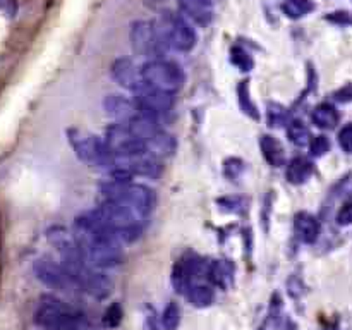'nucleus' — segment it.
<instances>
[{"label":"nucleus","mask_w":352,"mask_h":330,"mask_svg":"<svg viewBox=\"0 0 352 330\" xmlns=\"http://www.w3.org/2000/svg\"><path fill=\"white\" fill-rule=\"evenodd\" d=\"M279 330H297V327H296V323L292 322V320L286 318V320H284L282 325H279Z\"/></svg>","instance_id":"obj_33"},{"label":"nucleus","mask_w":352,"mask_h":330,"mask_svg":"<svg viewBox=\"0 0 352 330\" xmlns=\"http://www.w3.org/2000/svg\"><path fill=\"white\" fill-rule=\"evenodd\" d=\"M136 98L134 100L140 105L141 112L148 115H157L167 114L172 107H174V95L165 93V91L157 90L153 86H148L147 83L140 88L138 91H134Z\"/></svg>","instance_id":"obj_8"},{"label":"nucleus","mask_w":352,"mask_h":330,"mask_svg":"<svg viewBox=\"0 0 352 330\" xmlns=\"http://www.w3.org/2000/svg\"><path fill=\"white\" fill-rule=\"evenodd\" d=\"M260 148H262V153L266 162L273 165V167H282L284 163H286V153H284L282 143L277 138H273V136H262Z\"/></svg>","instance_id":"obj_15"},{"label":"nucleus","mask_w":352,"mask_h":330,"mask_svg":"<svg viewBox=\"0 0 352 330\" xmlns=\"http://www.w3.org/2000/svg\"><path fill=\"white\" fill-rule=\"evenodd\" d=\"M103 108L114 121L119 124H127L136 115L141 114V108L136 100L123 97V95H108L103 100Z\"/></svg>","instance_id":"obj_10"},{"label":"nucleus","mask_w":352,"mask_h":330,"mask_svg":"<svg viewBox=\"0 0 352 330\" xmlns=\"http://www.w3.org/2000/svg\"><path fill=\"white\" fill-rule=\"evenodd\" d=\"M311 121L320 129H334L340 121L337 108L330 104H320L311 112Z\"/></svg>","instance_id":"obj_17"},{"label":"nucleus","mask_w":352,"mask_h":330,"mask_svg":"<svg viewBox=\"0 0 352 330\" xmlns=\"http://www.w3.org/2000/svg\"><path fill=\"white\" fill-rule=\"evenodd\" d=\"M328 19L337 23V25H352V18L347 14V12H334Z\"/></svg>","instance_id":"obj_32"},{"label":"nucleus","mask_w":352,"mask_h":330,"mask_svg":"<svg viewBox=\"0 0 352 330\" xmlns=\"http://www.w3.org/2000/svg\"><path fill=\"white\" fill-rule=\"evenodd\" d=\"M287 136H289L290 141L297 146L310 145L311 141L307 126L304 124L303 121H297V119H294V121H290L289 124H287Z\"/></svg>","instance_id":"obj_21"},{"label":"nucleus","mask_w":352,"mask_h":330,"mask_svg":"<svg viewBox=\"0 0 352 330\" xmlns=\"http://www.w3.org/2000/svg\"><path fill=\"white\" fill-rule=\"evenodd\" d=\"M230 60H232V64H236L241 71H249L253 67V59L249 57V54L246 52L244 49H241V47H234V49L230 50Z\"/></svg>","instance_id":"obj_24"},{"label":"nucleus","mask_w":352,"mask_h":330,"mask_svg":"<svg viewBox=\"0 0 352 330\" xmlns=\"http://www.w3.org/2000/svg\"><path fill=\"white\" fill-rule=\"evenodd\" d=\"M338 145L345 153H352V122L338 131Z\"/></svg>","instance_id":"obj_27"},{"label":"nucleus","mask_w":352,"mask_h":330,"mask_svg":"<svg viewBox=\"0 0 352 330\" xmlns=\"http://www.w3.org/2000/svg\"><path fill=\"white\" fill-rule=\"evenodd\" d=\"M242 162L238 158H232L225 163V174L229 176L230 179H236L242 172Z\"/></svg>","instance_id":"obj_30"},{"label":"nucleus","mask_w":352,"mask_h":330,"mask_svg":"<svg viewBox=\"0 0 352 330\" xmlns=\"http://www.w3.org/2000/svg\"><path fill=\"white\" fill-rule=\"evenodd\" d=\"M182 12L201 26H208L213 18V0H177Z\"/></svg>","instance_id":"obj_12"},{"label":"nucleus","mask_w":352,"mask_h":330,"mask_svg":"<svg viewBox=\"0 0 352 330\" xmlns=\"http://www.w3.org/2000/svg\"><path fill=\"white\" fill-rule=\"evenodd\" d=\"M206 275H208L210 281L215 285L227 289L229 287L230 281H232V274H230V267L223 261H212L206 268Z\"/></svg>","instance_id":"obj_19"},{"label":"nucleus","mask_w":352,"mask_h":330,"mask_svg":"<svg viewBox=\"0 0 352 330\" xmlns=\"http://www.w3.org/2000/svg\"><path fill=\"white\" fill-rule=\"evenodd\" d=\"M35 275L42 284L53 291L64 292V294H74L77 291V284L73 275L67 272L62 263L50 260V258H40L35 263Z\"/></svg>","instance_id":"obj_6"},{"label":"nucleus","mask_w":352,"mask_h":330,"mask_svg":"<svg viewBox=\"0 0 352 330\" xmlns=\"http://www.w3.org/2000/svg\"><path fill=\"white\" fill-rule=\"evenodd\" d=\"M144 146H147V153L150 156H155V158H167V156L174 155V152L177 150V141H175L174 136L168 134L164 129H160L153 138L144 143Z\"/></svg>","instance_id":"obj_13"},{"label":"nucleus","mask_w":352,"mask_h":330,"mask_svg":"<svg viewBox=\"0 0 352 330\" xmlns=\"http://www.w3.org/2000/svg\"><path fill=\"white\" fill-rule=\"evenodd\" d=\"M131 47L141 57H150L164 50L157 28L148 21H136L131 28Z\"/></svg>","instance_id":"obj_7"},{"label":"nucleus","mask_w":352,"mask_h":330,"mask_svg":"<svg viewBox=\"0 0 352 330\" xmlns=\"http://www.w3.org/2000/svg\"><path fill=\"white\" fill-rule=\"evenodd\" d=\"M112 78L123 88L131 91H138L144 84L143 76H141V67H136V64L131 59H117L112 64Z\"/></svg>","instance_id":"obj_11"},{"label":"nucleus","mask_w":352,"mask_h":330,"mask_svg":"<svg viewBox=\"0 0 352 330\" xmlns=\"http://www.w3.org/2000/svg\"><path fill=\"white\" fill-rule=\"evenodd\" d=\"M313 174V165L307 158H303V156H296L289 162L287 165V181L292 182V185H303Z\"/></svg>","instance_id":"obj_16"},{"label":"nucleus","mask_w":352,"mask_h":330,"mask_svg":"<svg viewBox=\"0 0 352 330\" xmlns=\"http://www.w3.org/2000/svg\"><path fill=\"white\" fill-rule=\"evenodd\" d=\"M186 296H188L189 303L196 306V308H208L213 303V299H215L213 289L206 284H198V282L188 289Z\"/></svg>","instance_id":"obj_18"},{"label":"nucleus","mask_w":352,"mask_h":330,"mask_svg":"<svg viewBox=\"0 0 352 330\" xmlns=\"http://www.w3.org/2000/svg\"><path fill=\"white\" fill-rule=\"evenodd\" d=\"M141 76L148 86H153L171 95L177 93L186 81L184 71L175 62L164 59H153L143 64Z\"/></svg>","instance_id":"obj_3"},{"label":"nucleus","mask_w":352,"mask_h":330,"mask_svg":"<svg viewBox=\"0 0 352 330\" xmlns=\"http://www.w3.org/2000/svg\"><path fill=\"white\" fill-rule=\"evenodd\" d=\"M71 143L76 150L77 158L83 160L84 163H88L91 167L112 169L114 153H112L110 146L107 145L105 139L91 134H77L71 138Z\"/></svg>","instance_id":"obj_5"},{"label":"nucleus","mask_w":352,"mask_h":330,"mask_svg":"<svg viewBox=\"0 0 352 330\" xmlns=\"http://www.w3.org/2000/svg\"><path fill=\"white\" fill-rule=\"evenodd\" d=\"M337 224L342 227L352 226V202H347L342 205V209L337 213Z\"/></svg>","instance_id":"obj_29"},{"label":"nucleus","mask_w":352,"mask_h":330,"mask_svg":"<svg viewBox=\"0 0 352 330\" xmlns=\"http://www.w3.org/2000/svg\"><path fill=\"white\" fill-rule=\"evenodd\" d=\"M328 150H330V141H328L327 136L320 134V136H314V138H311V141H310L311 155L316 156V158H320V156L327 155Z\"/></svg>","instance_id":"obj_26"},{"label":"nucleus","mask_w":352,"mask_h":330,"mask_svg":"<svg viewBox=\"0 0 352 330\" xmlns=\"http://www.w3.org/2000/svg\"><path fill=\"white\" fill-rule=\"evenodd\" d=\"M35 322L47 330H83L84 318L77 309L53 296H43L35 313Z\"/></svg>","instance_id":"obj_2"},{"label":"nucleus","mask_w":352,"mask_h":330,"mask_svg":"<svg viewBox=\"0 0 352 330\" xmlns=\"http://www.w3.org/2000/svg\"><path fill=\"white\" fill-rule=\"evenodd\" d=\"M294 231L303 243L311 244L320 236L321 226L316 217L307 212H301L297 213L296 220H294Z\"/></svg>","instance_id":"obj_14"},{"label":"nucleus","mask_w":352,"mask_h":330,"mask_svg":"<svg viewBox=\"0 0 352 330\" xmlns=\"http://www.w3.org/2000/svg\"><path fill=\"white\" fill-rule=\"evenodd\" d=\"M181 323V309L175 303H168L167 308L164 309V315H162V325L165 330H175Z\"/></svg>","instance_id":"obj_23"},{"label":"nucleus","mask_w":352,"mask_h":330,"mask_svg":"<svg viewBox=\"0 0 352 330\" xmlns=\"http://www.w3.org/2000/svg\"><path fill=\"white\" fill-rule=\"evenodd\" d=\"M314 9V4L311 0H286L282 4V11L286 12V16L292 19L304 18V16L310 14Z\"/></svg>","instance_id":"obj_20"},{"label":"nucleus","mask_w":352,"mask_h":330,"mask_svg":"<svg viewBox=\"0 0 352 330\" xmlns=\"http://www.w3.org/2000/svg\"><path fill=\"white\" fill-rule=\"evenodd\" d=\"M74 237L91 267L112 268L123 261L119 236L108 229L95 212L77 217Z\"/></svg>","instance_id":"obj_1"},{"label":"nucleus","mask_w":352,"mask_h":330,"mask_svg":"<svg viewBox=\"0 0 352 330\" xmlns=\"http://www.w3.org/2000/svg\"><path fill=\"white\" fill-rule=\"evenodd\" d=\"M203 261L196 257L182 258L177 265L174 267V274H172V284H174L175 291L186 294L188 289L192 284H196V279L201 277L203 274Z\"/></svg>","instance_id":"obj_9"},{"label":"nucleus","mask_w":352,"mask_h":330,"mask_svg":"<svg viewBox=\"0 0 352 330\" xmlns=\"http://www.w3.org/2000/svg\"><path fill=\"white\" fill-rule=\"evenodd\" d=\"M335 100L338 102H352V84H345L344 88H340L338 91H335Z\"/></svg>","instance_id":"obj_31"},{"label":"nucleus","mask_w":352,"mask_h":330,"mask_svg":"<svg viewBox=\"0 0 352 330\" xmlns=\"http://www.w3.org/2000/svg\"><path fill=\"white\" fill-rule=\"evenodd\" d=\"M286 117H287V112L284 107H280V105H273V107H270L268 121L272 126L284 124V122H286Z\"/></svg>","instance_id":"obj_28"},{"label":"nucleus","mask_w":352,"mask_h":330,"mask_svg":"<svg viewBox=\"0 0 352 330\" xmlns=\"http://www.w3.org/2000/svg\"><path fill=\"white\" fill-rule=\"evenodd\" d=\"M121 322H123V308L119 306V303H114L105 311L103 325L108 329H115V327L121 325Z\"/></svg>","instance_id":"obj_25"},{"label":"nucleus","mask_w":352,"mask_h":330,"mask_svg":"<svg viewBox=\"0 0 352 330\" xmlns=\"http://www.w3.org/2000/svg\"><path fill=\"white\" fill-rule=\"evenodd\" d=\"M157 33L162 47L171 45L177 52H191L198 42L194 28L182 16L177 14L167 16L164 23L157 28Z\"/></svg>","instance_id":"obj_4"},{"label":"nucleus","mask_w":352,"mask_h":330,"mask_svg":"<svg viewBox=\"0 0 352 330\" xmlns=\"http://www.w3.org/2000/svg\"><path fill=\"white\" fill-rule=\"evenodd\" d=\"M238 95H239V104H241V108L244 114H248L249 117L258 119L260 114L256 112V105L255 102L251 100V95H249V84L248 81H241L238 88Z\"/></svg>","instance_id":"obj_22"}]
</instances>
